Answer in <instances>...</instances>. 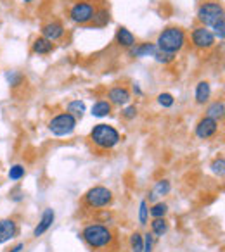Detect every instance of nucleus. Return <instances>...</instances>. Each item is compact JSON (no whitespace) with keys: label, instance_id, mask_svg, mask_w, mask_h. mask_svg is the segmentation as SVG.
<instances>
[{"label":"nucleus","instance_id":"f257e3e1","mask_svg":"<svg viewBox=\"0 0 225 252\" xmlns=\"http://www.w3.org/2000/svg\"><path fill=\"white\" fill-rule=\"evenodd\" d=\"M154 45H156V49L161 50V52L177 56V54L182 52L184 47L187 45L186 30L180 28V26H168V28H165L158 35Z\"/></svg>","mask_w":225,"mask_h":252},{"label":"nucleus","instance_id":"f03ea898","mask_svg":"<svg viewBox=\"0 0 225 252\" xmlns=\"http://www.w3.org/2000/svg\"><path fill=\"white\" fill-rule=\"evenodd\" d=\"M90 142L101 151H111L121 142V135L114 126L108 125V123H99L92 128Z\"/></svg>","mask_w":225,"mask_h":252},{"label":"nucleus","instance_id":"7ed1b4c3","mask_svg":"<svg viewBox=\"0 0 225 252\" xmlns=\"http://www.w3.org/2000/svg\"><path fill=\"white\" fill-rule=\"evenodd\" d=\"M81 238L90 249H104L111 245L112 242V231L109 226L101 223H90L81 230Z\"/></svg>","mask_w":225,"mask_h":252},{"label":"nucleus","instance_id":"20e7f679","mask_svg":"<svg viewBox=\"0 0 225 252\" xmlns=\"http://www.w3.org/2000/svg\"><path fill=\"white\" fill-rule=\"evenodd\" d=\"M95 11H97V5H95L94 0H76L68 9V18L75 25L88 26L94 19Z\"/></svg>","mask_w":225,"mask_h":252},{"label":"nucleus","instance_id":"39448f33","mask_svg":"<svg viewBox=\"0 0 225 252\" xmlns=\"http://www.w3.org/2000/svg\"><path fill=\"white\" fill-rule=\"evenodd\" d=\"M197 21L201 23V26H206V28H211L215 26L218 21L225 19V11L224 5L217 0H206L203 4L197 7Z\"/></svg>","mask_w":225,"mask_h":252},{"label":"nucleus","instance_id":"423d86ee","mask_svg":"<svg viewBox=\"0 0 225 252\" xmlns=\"http://www.w3.org/2000/svg\"><path fill=\"white\" fill-rule=\"evenodd\" d=\"M76 125H78V119L73 114L64 111L54 116L47 126H49V131L54 137H70L76 130Z\"/></svg>","mask_w":225,"mask_h":252},{"label":"nucleus","instance_id":"0eeeda50","mask_svg":"<svg viewBox=\"0 0 225 252\" xmlns=\"http://www.w3.org/2000/svg\"><path fill=\"white\" fill-rule=\"evenodd\" d=\"M83 202L90 209H102V207H109L112 204V192L111 189L104 185H95L88 189L83 195Z\"/></svg>","mask_w":225,"mask_h":252},{"label":"nucleus","instance_id":"6e6552de","mask_svg":"<svg viewBox=\"0 0 225 252\" xmlns=\"http://www.w3.org/2000/svg\"><path fill=\"white\" fill-rule=\"evenodd\" d=\"M190 42L196 49L199 50H210L215 47L217 43V38H215L213 32L206 26H196V28L190 32Z\"/></svg>","mask_w":225,"mask_h":252},{"label":"nucleus","instance_id":"1a4fd4ad","mask_svg":"<svg viewBox=\"0 0 225 252\" xmlns=\"http://www.w3.org/2000/svg\"><path fill=\"white\" fill-rule=\"evenodd\" d=\"M108 102L111 105H118V107H125L132 102V92L130 88L123 87V85H116L108 90Z\"/></svg>","mask_w":225,"mask_h":252},{"label":"nucleus","instance_id":"9d476101","mask_svg":"<svg viewBox=\"0 0 225 252\" xmlns=\"http://www.w3.org/2000/svg\"><path fill=\"white\" fill-rule=\"evenodd\" d=\"M218 131V121L203 116V118L197 121L196 128H194V133L199 140H208V138H213Z\"/></svg>","mask_w":225,"mask_h":252},{"label":"nucleus","instance_id":"9b49d317","mask_svg":"<svg viewBox=\"0 0 225 252\" xmlns=\"http://www.w3.org/2000/svg\"><path fill=\"white\" fill-rule=\"evenodd\" d=\"M64 33H66V30H64V25L61 21H47L45 25L42 26V36L47 40H50V42H57V40H61L64 36Z\"/></svg>","mask_w":225,"mask_h":252},{"label":"nucleus","instance_id":"f8f14e48","mask_svg":"<svg viewBox=\"0 0 225 252\" xmlns=\"http://www.w3.org/2000/svg\"><path fill=\"white\" fill-rule=\"evenodd\" d=\"M54 220H56V213H54V209L47 207L42 213V218H40L38 224L33 228V237L38 238V237H42L43 233H47V231L50 230V226L54 224Z\"/></svg>","mask_w":225,"mask_h":252},{"label":"nucleus","instance_id":"ddd939ff","mask_svg":"<svg viewBox=\"0 0 225 252\" xmlns=\"http://www.w3.org/2000/svg\"><path fill=\"white\" fill-rule=\"evenodd\" d=\"M18 235V223L11 218L0 220V245L12 240Z\"/></svg>","mask_w":225,"mask_h":252},{"label":"nucleus","instance_id":"4468645a","mask_svg":"<svg viewBox=\"0 0 225 252\" xmlns=\"http://www.w3.org/2000/svg\"><path fill=\"white\" fill-rule=\"evenodd\" d=\"M211 98V83L206 80H201L196 83V88H194V100H196L197 105H204L208 104Z\"/></svg>","mask_w":225,"mask_h":252},{"label":"nucleus","instance_id":"2eb2a0df","mask_svg":"<svg viewBox=\"0 0 225 252\" xmlns=\"http://www.w3.org/2000/svg\"><path fill=\"white\" fill-rule=\"evenodd\" d=\"M114 40H116L118 47H121V49H128V50L137 43L135 35L128 28H125V26H120V28L116 30V36H114Z\"/></svg>","mask_w":225,"mask_h":252},{"label":"nucleus","instance_id":"dca6fc26","mask_svg":"<svg viewBox=\"0 0 225 252\" xmlns=\"http://www.w3.org/2000/svg\"><path fill=\"white\" fill-rule=\"evenodd\" d=\"M204 116H208V118H211V119H215V121L220 123L222 119H224V116H225V102L222 100V98L210 102V104L206 105Z\"/></svg>","mask_w":225,"mask_h":252},{"label":"nucleus","instance_id":"f3484780","mask_svg":"<svg viewBox=\"0 0 225 252\" xmlns=\"http://www.w3.org/2000/svg\"><path fill=\"white\" fill-rule=\"evenodd\" d=\"M54 50V43L50 40L43 38L42 35L37 36L32 43V52L37 54V56H49L50 52Z\"/></svg>","mask_w":225,"mask_h":252},{"label":"nucleus","instance_id":"a211bd4d","mask_svg":"<svg viewBox=\"0 0 225 252\" xmlns=\"http://www.w3.org/2000/svg\"><path fill=\"white\" fill-rule=\"evenodd\" d=\"M156 52V45L152 42H144V43H135L130 49V56L142 59V57H152V54Z\"/></svg>","mask_w":225,"mask_h":252},{"label":"nucleus","instance_id":"6ab92c4d","mask_svg":"<svg viewBox=\"0 0 225 252\" xmlns=\"http://www.w3.org/2000/svg\"><path fill=\"white\" fill-rule=\"evenodd\" d=\"M111 112H112V105L109 104L108 100H102V98L97 102H94V105H92V109H90V114L94 116V118H99V119L108 118Z\"/></svg>","mask_w":225,"mask_h":252},{"label":"nucleus","instance_id":"aec40b11","mask_svg":"<svg viewBox=\"0 0 225 252\" xmlns=\"http://www.w3.org/2000/svg\"><path fill=\"white\" fill-rule=\"evenodd\" d=\"M111 23V14L106 7H97L94 14V19H92L90 26H95V28H104Z\"/></svg>","mask_w":225,"mask_h":252},{"label":"nucleus","instance_id":"412c9836","mask_svg":"<svg viewBox=\"0 0 225 252\" xmlns=\"http://www.w3.org/2000/svg\"><path fill=\"white\" fill-rule=\"evenodd\" d=\"M85 111H87V105H85V102L80 100V98H76V100H71L70 104H68V107H66V112L73 114L76 119L83 118Z\"/></svg>","mask_w":225,"mask_h":252},{"label":"nucleus","instance_id":"4be33fe9","mask_svg":"<svg viewBox=\"0 0 225 252\" xmlns=\"http://www.w3.org/2000/svg\"><path fill=\"white\" fill-rule=\"evenodd\" d=\"M151 231L154 237H163L168 233V221L165 218H154L151 221Z\"/></svg>","mask_w":225,"mask_h":252},{"label":"nucleus","instance_id":"5701e85b","mask_svg":"<svg viewBox=\"0 0 225 252\" xmlns=\"http://www.w3.org/2000/svg\"><path fill=\"white\" fill-rule=\"evenodd\" d=\"M170 190H172V183H170V180L163 178V180H158L154 185V189L151 190L152 193H154L156 197H165L170 193Z\"/></svg>","mask_w":225,"mask_h":252},{"label":"nucleus","instance_id":"b1692460","mask_svg":"<svg viewBox=\"0 0 225 252\" xmlns=\"http://www.w3.org/2000/svg\"><path fill=\"white\" fill-rule=\"evenodd\" d=\"M168 214V204L166 202H154L149 207V216L154 220V218H166Z\"/></svg>","mask_w":225,"mask_h":252},{"label":"nucleus","instance_id":"393cba45","mask_svg":"<svg viewBox=\"0 0 225 252\" xmlns=\"http://www.w3.org/2000/svg\"><path fill=\"white\" fill-rule=\"evenodd\" d=\"M130 251L132 252H142V249H144V237H142V233H139V231H134V233L130 235Z\"/></svg>","mask_w":225,"mask_h":252},{"label":"nucleus","instance_id":"a878e982","mask_svg":"<svg viewBox=\"0 0 225 252\" xmlns=\"http://www.w3.org/2000/svg\"><path fill=\"white\" fill-rule=\"evenodd\" d=\"M25 175H26V169H25V166H23V164L11 166V169H9V173H7V176H9V180H11V182H19V180L25 178Z\"/></svg>","mask_w":225,"mask_h":252},{"label":"nucleus","instance_id":"bb28decb","mask_svg":"<svg viewBox=\"0 0 225 252\" xmlns=\"http://www.w3.org/2000/svg\"><path fill=\"white\" fill-rule=\"evenodd\" d=\"M148 221H149V204L148 200H141V204H139V223L142 226H146Z\"/></svg>","mask_w":225,"mask_h":252},{"label":"nucleus","instance_id":"cd10ccee","mask_svg":"<svg viewBox=\"0 0 225 252\" xmlns=\"http://www.w3.org/2000/svg\"><path fill=\"white\" fill-rule=\"evenodd\" d=\"M210 168H211V171H213L215 175H218L220 178H224V175H225V159H224V156L213 159V162H211Z\"/></svg>","mask_w":225,"mask_h":252},{"label":"nucleus","instance_id":"c85d7f7f","mask_svg":"<svg viewBox=\"0 0 225 252\" xmlns=\"http://www.w3.org/2000/svg\"><path fill=\"white\" fill-rule=\"evenodd\" d=\"M158 104L161 105L163 109H170L175 104V97H173L172 94H168V92H163V94L158 95Z\"/></svg>","mask_w":225,"mask_h":252},{"label":"nucleus","instance_id":"c756f323","mask_svg":"<svg viewBox=\"0 0 225 252\" xmlns=\"http://www.w3.org/2000/svg\"><path fill=\"white\" fill-rule=\"evenodd\" d=\"M152 57H154V61H156V63H159V64H170V63H173V61H175L177 56H172V54L161 52V50L156 49V52L152 54Z\"/></svg>","mask_w":225,"mask_h":252},{"label":"nucleus","instance_id":"7c9ffc66","mask_svg":"<svg viewBox=\"0 0 225 252\" xmlns=\"http://www.w3.org/2000/svg\"><path fill=\"white\" fill-rule=\"evenodd\" d=\"M5 78H7V83L11 85L12 88L19 87V85H23V81H25L23 74H21V73H18V71H11V73L5 74Z\"/></svg>","mask_w":225,"mask_h":252},{"label":"nucleus","instance_id":"2f4dec72","mask_svg":"<svg viewBox=\"0 0 225 252\" xmlns=\"http://www.w3.org/2000/svg\"><path fill=\"white\" fill-rule=\"evenodd\" d=\"M139 114V107L135 104H128L123 107V111H121V116H123V119H127V121H132V119H135Z\"/></svg>","mask_w":225,"mask_h":252},{"label":"nucleus","instance_id":"473e14b6","mask_svg":"<svg viewBox=\"0 0 225 252\" xmlns=\"http://www.w3.org/2000/svg\"><path fill=\"white\" fill-rule=\"evenodd\" d=\"M211 32H213L215 38H218L220 42H224L225 40V19H222V21H218L215 26H211Z\"/></svg>","mask_w":225,"mask_h":252},{"label":"nucleus","instance_id":"72a5a7b5","mask_svg":"<svg viewBox=\"0 0 225 252\" xmlns=\"http://www.w3.org/2000/svg\"><path fill=\"white\" fill-rule=\"evenodd\" d=\"M142 237H144V249H142V252H152V249H154V235L144 233Z\"/></svg>","mask_w":225,"mask_h":252},{"label":"nucleus","instance_id":"f704fd0d","mask_svg":"<svg viewBox=\"0 0 225 252\" xmlns=\"http://www.w3.org/2000/svg\"><path fill=\"white\" fill-rule=\"evenodd\" d=\"M23 249H25V244H23V242H19V244H16V245H12L11 249H9L7 252H21Z\"/></svg>","mask_w":225,"mask_h":252},{"label":"nucleus","instance_id":"c9c22d12","mask_svg":"<svg viewBox=\"0 0 225 252\" xmlns=\"http://www.w3.org/2000/svg\"><path fill=\"white\" fill-rule=\"evenodd\" d=\"M132 92H134L135 95H139V97H142V90H141V85H139V83H134V87H132Z\"/></svg>","mask_w":225,"mask_h":252},{"label":"nucleus","instance_id":"e433bc0d","mask_svg":"<svg viewBox=\"0 0 225 252\" xmlns=\"http://www.w3.org/2000/svg\"><path fill=\"white\" fill-rule=\"evenodd\" d=\"M25 4H32V2H35V0H23Z\"/></svg>","mask_w":225,"mask_h":252}]
</instances>
